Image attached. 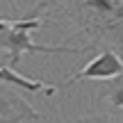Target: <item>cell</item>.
Wrapping results in <instances>:
<instances>
[{
  "label": "cell",
  "instance_id": "6da1fadb",
  "mask_svg": "<svg viewBox=\"0 0 123 123\" xmlns=\"http://www.w3.org/2000/svg\"><path fill=\"white\" fill-rule=\"evenodd\" d=\"M53 5V0H43L34 7V12L30 16H23V18H0V50L7 55L2 66H9V68H16L21 57L25 53H41V55H64V53H89L93 50L96 46L87 43V46H68V43H62V46H43V43H37L32 41V32L39 30L41 25H46V16L43 12H48V7Z\"/></svg>",
  "mask_w": 123,
  "mask_h": 123
},
{
  "label": "cell",
  "instance_id": "7a4b0ae2",
  "mask_svg": "<svg viewBox=\"0 0 123 123\" xmlns=\"http://www.w3.org/2000/svg\"><path fill=\"white\" fill-rule=\"evenodd\" d=\"M75 18L93 46L121 50L123 57V0H78Z\"/></svg>",
  "mask_w": 123,
  "mask_h": 123
},
{
  "label": "cell",
  "instance_id": "3957f363",
  "mask_svg": "<svg viewBox=\"0 0 123 123\" xmlns=\"http://www.w3.org/2000/svg\"><path fill=\"white\" fill-rule=\"evenodd\" d=\"M121 75H123V57L110 48H103L93 59L87 62V66H82L75 75H71V80H66V87L80 82V80H114Z\"/></svg>",
  "mask_w": 123,
  "mask_h": 123
},
{
  "label": "cell",
  "instance_id": "277c9868",
  "mask_svg": "<svg viewBox=\"0 0 123 123\" xmlns=\"http://www.w3.org/2000/svg\"><path fill=\"white\" fill-rule=\"evenodd\" d=\"M39 119L41 114L16 89L0 82V123H30Z\"/></svg>",
  "mask_w": 123,
  "mask_h": 123
},
{
  "label": "cell",
  "instance_id": "5b68a950",
  "mask_svg": "<svg viewBox=\"0 0 123 123\" xmlns=\"http://www.w3.org/2000/svg\"><path fill=\"white\" fill-rule=\"evenodd\" d=\"M0 82L2 84H9V87H16V89H23L27 93H43V96H53L57 91L55 84H48L43 80H30L25 75L16 73L14 68L9 66H0Z\"/></svg>",
  "mask_w": 123,
  "mask_h": 123
},
{
  "label": "cell",
  "instance_id": "8992f818",
  "mask_svg": "<svg viewBox=\"0 0 123 123\" xmlns=\"http://www.w3.org/2000/svg\"><path fill=\"white\" fill-rule=\"evenodd\" d=\"M103 93H105L107 103H110L114 110H123V80L110 82L105 89H103ZM103 93H100V96H103Z\"/></svg>",
  "mask_w": 123,
  "mask_h": 123
},
{
  "label": "cell",
  "instance_id": "52a82bcc",
  "mask_svg": "<svg viewBox=\"0 0 123 123\" xmlns=\"http://www.w3.org/2000/svg\"><path fill=\"white\" fill-rule=\"evenodd\" d=\"M78 123H123L114 116H107V114H89L84 119H78Z\"/></svg>",
  "mask_w": 123,
  "mask_h": 123
}]
</instances>
